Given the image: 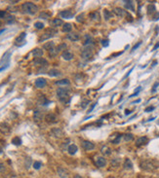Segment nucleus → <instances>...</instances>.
Returning <instances> with one entry per match:
<instances>
[{"instance_id":"f257e3e1","label":"nucleus","mask_w":159,"mask_h":178,"mask_svg":"<svg viewBox=\"0 0 159 178\" xmlns=\"http://www.w3.org/2000/svg\"><path fill=\"white\" fill-rule=\"evenodd\" d=\"M22 10L24 13L28 14V15H34L37 12L38 7L32 2H26L22 5Z\"/></svg>"},{"instance_id":"f03ea898","label":"nucleus","mask_w":159,"mask_h":178,"mask_svg":"<svg viewBox=\"0 0 159 178\" xmlns=\"http://www.w3.org/2000/svg\"><path fill=\"white\" fill-rule=\"evenodd\" d=\"M140 166L142 169L146 170V171H152L157 167L156 165H155V163L153 161H151V160H144V161H142L140 164Z\"/></svg>"},{"instance_id":"7ed1b4c3","label":"nucleus","mask_w":159,"mask_h":178,"mask_svg":"<svg viewBox=\"0 0 159 178\" xmlns=\"http://www.w3.org/2000/svg\"><path fill=\"white\" fill-rule=\"evenodd\" d=\"M68 90L64 89V88H60L57 90V96L59 97V99L62 102H66L68 99Z\"/></svg>"},{"instance_id":"20e7f679","label":"nucleus","mask_w":159,"mask_h":178,"mask_svg":"<svg viewBox=\"0 0 159 178\" xmlns=\"http://www.w3.org/2000/svg\"><path fill=\"white\" fill-rule=\"evenodd\" d=\"M93 55V47L91 46H87V47H84V50L82 51V54H81V57L85 60H88L90 57H92Z\"/></svg>"},{"instance_id":"39448f33","label":"nucleus","mask_w":159,"mask_h":178,"mask_svg":"<svg viewBox=\"0 0 159 178\" xmlns=\"http://www.w3.org/2000/svg\"><path fill=\"white\" fill-rule=\"evenodd\" d=\"M56 33H57V30H55V29H52V28L47 29L44 34H42V36L39 38V42H43V41L47 40V39L51 38L52 36H54Z\"/></svg>"},{"instance_id":"423d86ee","label":"nucleus","mask_w":159,"mask_h":178,"mask_svg":"<svg viewBox=\"0 0 159 178\" xmlns=\"http://www.w3.org/2000/svg\"><path fill=\"white\" fill-rule=\"evenodd\" d=\"M113 12L116 16H118V17H127L129 20H132V17L129 15V14L125 11V10H123L122 8H119V7H117V8H114V10H113Z\"/></svg>"},{"instance_id":"0eeeda50","label":"nucleus","mask_w":159,"mask_h":178,"mask_svg":"<svg viewBox=\"0 0 159 178\" xmlns=\"http://www.w3.org/2000/svg\"><path fill=\"white\" fill-rule=\"evenodd\" d=\"M45 121L47 122V123H49V124H55V123H57L59 120H58V117L56 114H54V113H49V114H47L45 116Z\"/></svg>"},{"instance_id":"6e6552de","label":"nucleus","mask_w":159,"mask_h":178,"mask_svg":"<svg viewBox=\"0 0 159 178\" xmlns=\"http://www.w3.org/2000/svg\"><path fill=\"white\" fill-rule=\"evenodd\" d=\"M94 162H95V165L98 167H103V166L107 165V160L103 157H96Z\"/></svg>"},{"instance_id":"1a4fd4ad","label":"nucleus","mask_w":159,"mask_h":178,"mask_svg":"<svg viewBox=\"0 0 159 178\" xmlns=\"http://www.w3.org/2000/svg\"><path fill=\"white\" fill-rule=\"evenodd\" d=\"M81 144H82V147H83V148H84L85 150H87V151H91V150L95 149V144H94V143H92L91 141L83 140Z\"/></svg>"},{"instance_id":"9d476101","label":"nucleus","mask_w":159,"mask_h":178,"mask_svg":"<svg viewBox=\"0 0 159 178\" xmlns=\"http://www.w3.org/2000/svg\"><path fill=\"white\" fill-rule=\"evenodd\" d=\"M33 63L35 65H39V66H46L48 64V61L43 57H35L33 59Z\"/></svg>"},{"instance_id":"9b49d317","label":"nucleus","mask_w":159,"mask_h":178,"mask_svg":"<svg viewBox=\"0 0 159 178\" xmlns=\"http://www.w3.org/2000/svg\"><path fill=\"white\" fill-rule=\"evenodd\" d=\"M147 142H148V138L146 136H142V137H139L138 139L136 140V146H144V145H146Z\"/></svg>"},{"instance_id":"f8f14e48","label":"nucleus","mask_w":159,"mask_h":178,"mask_svg":"<svg viewBox=\"0 0 159 178\" xmlns=\"http://www.w3.org/2000/svg\"><path fill=\"white\" fill-rule=\"evenodd\" d=\"M52 134L55 136V137H58V138H61L64 136V131L63 129H61L60 127H54L52 129Z\"/></svg>"},{"instance_id":"ddd939ff","label":"nucleus","mask_w":159,"mask_h":178,"mask_svg":"<svg viewBox=\"0 0 159 178\" xmlns=\"http://www.w3.org/2000/svg\"><path fill=\"white\" fill-rule=\"evenodd\" d=\"M58 175L61 178H66L68 176V172L64 167H59L58 168Z\"/></svg>"},{"instance_id":"4468645a","label":"nucleus","mask_w":159,"mask_h":178,"mask_svg":"<svg viewBox=\"0 0 159 178\" xmlns=\"http://www.w3.org/2000/svg\"><path fill=\"white\" fill-rule=\"evenodd\" d=\"M60 16L63 18V19H70L73 17V13L69 11V10H65V11H62L60 13Z\"/></svg>"},{"instance_id":"2eb2a0df","label":"nucleus","mask_w":159,"mask_h":178,"mask_svg":"<svg viewBox=\"0 0 159 178\" xmlns=\"http://www.w3.org/2000/svg\"><path fill=\"white\" fill-rule=\"evenodd\" d=\"M46 80H45L44 78H38V79H36V81H35V86L39 88V89H41V88H44L45 86H46Z\"/></svg>"},{"instance_id":"dca6fc26","label":"nucleus","mask_w":159,"mask_h":178,"mask_svg":"<svg viewBox=\"0 0 159 178\" xmlns=\"http://www.w3.org/2000/svg\"><path fill=\"white\" fill-rule=\"evenodd\" d=\"M67 39L70 40V41L75 42V41H78V40L80 39V36H79V34H78V33L71 32V33H68V34H67Z\"/></svg>"},{"instance_id":"f3484780","label":"nucleus","mask_w":159,"mask_h":178,"mask_svg":"<svg viewBox=\"0 0 159 178\" xmlns=\"http://www.w3.org/2000/svg\"><path fill=\"white\" fill-rule=\"evenodd\" d=\"M0 131L4 134H9V131H10V127L8 126V124H6V123H2V124L0 125Z\"/></svg>"},{"instance_id":"a211bd4d","label":"nucleus","mask_w":159,"mask_h":178,"mask_svg":"<svg viewBox=\"0 0 159 178\" xmlns=\"http://www.w3.org/2000/svg\"><path fill=\"white\" fill-rule=\"evenodd\" d=\"M62 57L65 59V60H70V59H72L73 58V55H72V53H70L69 51H64L63 52V54H62Z\"/></svg>"},{"instance_id":"6ab92c4d","label":"nucleus","mask_w":159,"mask_h":178,"mask_svg":"<svg viewBox=\"0 0 159 178\" xmlns=\"http://www.w3.org/2000/svg\"><path fill=\"white\" fill-rule=\"evenodd\" d=\"M123 166H124L125 169H132V168H133V163L131 162L130 159H125L124 164H123Z\"/></svg>"},{"instance_id":"aec40b11","label":"nucleus","mask_w":159,"mask_h":178,"mask_svg":"<svg viewBox=\"0 0 159 178\" xmlns=\"http://www.w3.org/2000/svg\"><path fill=\"white\" fill-rule=\"evenodd\" d=\"M67 151H68V153H69L70 155H75L77 153V151H78V148H77V146L75 144H71V145L68 146Z\"/></svg>"},{"instance_id":"412c9836","label":"nucleus","mask_w":159,"mask_h":178,"mask_svg":"<svg viewBox=\"0 0 159 178\" xmlns=\"http://www.w3.org/2000/svg\"><path fill=\"white\" fill-rule=\"evenodd\" d=\"M51 25L54 26V27H59V26H63L64 23H63V20L61 19H54L51 21Z\"/></svg>"},{"instance_id":"4be33fe9","label":"nucleus","mask_w":159,"mask_h":178,"mask_svg":"<svg viewBox=\"0 0 159 178\" xmlns=\"http://www.w3.org/2000/svg\"><path fill=\"white\" fill-rule=\"evenodd\" d=\"M33 118H34V120L36 122L40 121V120H42V118H43V115L42 113L38 111V110H36V111H34V114H33Z\"/></svg>"},{"instance_id":"5701e85b","label":"nucleus","mask_w":159,"mask_h":178,"mask_svg":"<svg viewBox=\"0 0 159 178\" xmlns=\"http://www.w3.org/2000/svg\"><path fill=\"white\" fill-rule=\"evenodd\" d=\"M32 55L35 57H40L43 56V51L41 49H39V48H36V49H34L32 51Z\"/></svg>"},{"instance_id":"b1692460","label":"nucleus","mask_w":159,"mask_h":178,"mask_svg":"<svg viewBox=\"0 0 159 178\" xmlns=\"http://www.w3.org/2000/svg\"><path fill=\"white\" fill-rule=\"evenodd\" d=\"M124 6H125L126 9H129L131 11H135L133 1H124Z\"/></svg>"},{"instance_id":"393cba45","label":"nucleus","mask_w":159,"mask_h":178,"mask_svg":"<svg viewBox=\"0 0 159 178\" xmlns=\"http://www.w3.org/2000/svg\"><path fill=\"white\" fill-rule=\"evenodd\" d=\"M90 18L95 21H100V14H99V12L95 11V12L90 14Z\"/></svg>"},{"instance_id":"a878e982","label":"nucleus","mask_w":159,"mask_h":178,"mask_svg":"<svg viewBox=\"0 0 159 178\" xmlns=\"http://www.w3.org/2000/svg\"><path fill=\"white\" fill-rule=\"evenodd\" d=\"M48 74H49V76L58 77V76H60V75H61V71H59L58 69H51V70H49Z\"/></svg>"},{"instance_id":"bb28decb","label":"nucleus","mask_w":159,"mask_h":178,"mask_svg":"<svg viewBox=\"0 0 159 178\" xmlns=\"http://www.w3.org/2000/svg\"><path fill=\"white\" fill-rule=\"evenodd\" d=\"M53 48H55V43H54V42H47V43H45V44L43 45V49L48 50V51L52 50Z\"/></svg>"},{"instance_id":"cd10ccee","label":"nucleus","mask_w":159,"mask_h":178,"mask_svg":"<svg viewBox=\"0 0 159 178\" xmlns=\"http://www.w3.org/2000/svg\"><path fill=\"white\" fill-rule=\"evenodd\" d=\"M101 152L104 155V156H109L110 154H111V150H110V148L108 146H103L102 148V150H101Z\"/></svg>"},{"instance_id":"c85d7f7f","label":"nucleus","mask_w":159,"mask_h":178,"mask_svg":"<svg viewBox=\"0 0 159 178\" xmlns=\"http://www.w3.org/2000/svg\"><path fill=\"white\" fill-rule=\"evenodd\" d=\"M72 29V25L71 24H64L63 26V31L64 32H70Z\"/></svg>"},{"instance_id":"c756f323","label":"nucleus","mask_w":159,"mask_h":178,"mask_svg":"<svg viewBox=\"0 0 159 178\" xmlns=\"http://www.w3.org/2000/svg\"><path fill=\"white\" fill-rule=\"evenodd\" d=\"M12 143H13L14 145H17V146H19L22 144V140L20 138L19 136H16V137H14L13 139H12Z\"/></svg>"},{"instance_id":"7c9ffc66","label":"nucleus","mask_w":159,"mask_h":178,"mask_svg":"<svg viewBox=\"0 0 159 178\" xmlns=\"http://www.w3.org/2000/svg\"><path fill=\"white\" fill-rule=\"evenodd\" d=\"M57 85H62V86H65V85H69V80L67 79H63V80H60V81H57L56 82Z\"/></svg>"},{"instance_id":"2f4dec72","label":"nucleus","mask_w":159,"mask_h":178,"mask_svg":"<svg viewBox=\"0 0 159 178\" xmlns=\"http://www.w3.org/2000/svg\"><path fill=\"white\" fill-rule=\"evenodd\" d=\"M25 37H26V33H25V32H23L19 37H17V38H16V41H15V42H16V44H18V43H20V42H23V41H24V39H25Z\"/></svg>"},{"instance_id":"473e14b6","label":"nucleus","mask_w":159,"mask_h":178,"mask_svg":"<svg viewBox=\"0 0 159 178\" xmlns=\"http://www.w3.org/2000/svg\"><path fill=\"white\" fill-rule=\"evenodd\" d=\"M39 102H40L42 105H47V104H49V103H50V101H49V100H48V99H47V98H46L45 96H43L39 98Z\"/></svg>"},{"instance_id":"72a5a7b5","label":"nucleus","mask_w":159,"mask_h":178,"mask_svg":"<svg viewBox=\"0 0 159 178\" xmlns=\"http://www.w3.org/2000/svg\"><path fill=\"white\" fill-rule=\"evenodd\" d=\"M58 54H59V52H58L57 48H53L52 50L49 51V55H50V57H56Z\"/></svg>"},{"instance_id":"f704fd0d","label":"nucleus","mask_w":159,"mask_h":178,"mask_svg":"<svg viewBox=\"0 0 159 178\" xmlns=\"http://www.w3.org/2000/svg\"><path fill=\"white\" fill-rule=\"evenodd\" d=\"M155 12V7L154 5H148L147 6V14L150 15V14H153Z\"/></svg>"},{"instance_id":"c9c22d12","label":"nucleus","mask_w":159,"mask_h":178,"mask_svg":"<svg viewBox=\"0 0 159 178\" xmlns=\"http://www.w3.org/2000/svg\"><path fill=\"white\" fill-rule=\"evenodd\" d=\"M119 164H120V160L119 159H113L111 161V165H112L113 167L119 166Z\"/></svg>"},{"instance_id":"e433bc0d","label":"nucleus","mask_w":159,"mask_h":178,"mask_svg":"<svg viewBox=\"0 0 159 178\" xmlns=\"http://www.w3.org/2000/svg\"><path fill=\"white\" fill-rule=\"evenodd\" d=\"M134 139V135L131 134H127L124 135V140L125 141H132Z\"/></svg>"},{"instance_id":"4c0bfd02","label":"nucleus","mask_w":159,"mask_h":178,"mask_svg":"<svg viewBox=\"0 0 159 178\" xmlns=\"http://www.w3.org/2000/svg\"><path fill=\"white\" fill-rule=\"evenodd\" d=\"M103 15H104V19H109L112 17V14L110 13V11H108V10H104Z\"/></svg>"},{"instance_id":"58836bf2","label":"nucleus","mask_w":159,"mask_h":178,"mask_svg":"<svg viewBox=\"0 0 159 178\" xmlns=\"http://www.w3.org/2000/svg\"><path fill=\"white\" fill-rule=\"evenodd\" d=\"M34 26H35V28H37V29H42V28L44 27V25H43L42 23H40V21H36V23L34 24Z\"/></svg>"},{"instance_id":"ea45409f","label":"nucleus","mask_w":159,"mask_h":178,"mask_svg":"<svg viewBox=\"0 0 159 178\" xmlns=\"http://www.w3.org/2000/svg\"><path fill=\"white\" fill-rule=\"evenodd\" d=\"M65 49H66V44H61L57 47L58 52H61L63 51V50H65Z\"/></svg>"},{"instance_id":"a19ab883","label":"nucleus","mask_w":159,"mask_h":178,"mask_svg":"<svg viewBox=\"0 0 159 178\" xmlns=\"http://www.w3.org/2000/svg\"><path fill=\"white\" fill-rule=\"evenodd\" d=\"M39 18H40V19L42 18V19H49V14L45 13V12H42V13L39 15Z\"/></svg>"},{"instance_id":"79ce46f5","label":"nucleus","mask_w":159,"mask_h":178,"mask_svg":"<svg viewBox=\"0 0 159 178\" xmlns=\"http://www.w3.org/2000/svg\"><path fill=\"white\" fill-rule=\"evenodd\" d=\"M120 138H121V135L120 134H117L116 138H114V139L112 140V143H113V144H118L119 141H120Z\"/></svg>"},{"instance_id":"37998d69","label":"nucleus","mask_w":159,"mask_h":178,"mask_svg":"<svg viewBox=\"0 0 159 178\" xmlns=\"http://www.w3.org/2000/svg\"><path fill=\"white\" fill-rule=\"evenodd\" d=\"M41 165H42V164H41L40 162H35V163L33 164V167H34L35 169H39Z\"/></svg>"},{"instance_id":"c03bdc74","label":"nucleus","mask_w":159,"mask_h":178,"mask_svg":"<svg viewBox=\"0 0 159 178\" xmlns=\"http://www.w3.org/2000/svg\"><path fill=\"white\" fill-rule=\"evenodd\" d=\"M6 21L8 23V24H11V23H13V21H14V17H12V16H9V17L7 18Z\"/></svg>"},{"instance_id":"a18cd8bd","label":"nucleus","mask_w":159,"mask_h":178,"mask_svg":"<svg viewBox=\"0 0 159 178\" xmlns=\"http://www.w3.org/2000/svg\"><path fill=\"white\" fill-rule=\"evenodd\" d=\"M77 21H79V23H81V21H83L84 20V17H83V15H79V16H77Z\"/></svg>"},{"instance_id":"49530a36","label":"nucleus","mask_w":159,"mask_h":178,"mask_svg":"<svg viewBox=\"0 0 159 178\" xmlns=\"http://www.w3.org/2000/svg\"><path fill=\"white\" fill-rule=\"evenodd\" d=\"M3 171H5V166L2 163H0V173H2Z\"/></svg>"},{"instance_id":"de8ad7c7","label":"nucleus","mask_w":159,"mask_h":178,"mask_svg":"<svg viewBox=\"0 0 159 178\" xmlns=\"http://www.w3.org/2000/svg\"><path fill=\"white\" fill-rule=\"evenodd\" d=\"M6 16V12L5 11H0V19H3Z\"/></svg>"},{"instance_id":"09e8293b","label":"nucleus","mask_w":159,"mask_h":178,"mask_svg":"<svg viewBox=\"0 0 159 178\" xmlns=\"http://www.w3.org/2000/svg\"><path fill=\"white\" fill-rule=\"evenodd\" d=\"M102 46H103V47H108V40H102Z\"/></svg>"},{"instance_id":"8fccbe9b","label":"nucleus","mask_w":159,"mask_h":178,"mask_svg":"<svg viewBox=\"0 0 159 178\" xmlns=\"http://www.w3.org/2000/svg\"><path fill=\"white\" fill-rule=\"evenodd\" d=\"M140 44H142V42H139L138 44H136V45H135V46H134V47H133V49H132V51H135V50H136L137 48H139V47H140Z\"/></svg>"},{"instance_id":"3c124183","label":"nucleus","mask_w":159,"mask_h":178,"mask_svg":"<svg viewBox=\"0 0 159 178\" xmlns=\"http://www.w3.org/2000/svg\"><path fill=\"white\" fill-rule=\"evenodd\" d=\"M153 109H154V107H153V106H150V107H147V108L146 109V112H150V111H152Z\"/></svg>"},{"instance_id":"603ef678","label":"nucleus","mask_w":159,"mask_h":178,"mask_svg":"<svg viewBox=\"0 0 159 178\" xmlns=\"http://www.w3.org/2000/svg\"><path fill=\"white\" fill-rule=\"evenodd\" d=\"M88 100H85V101L84 102H82V107L83 108H85V107H86V106H87V104H88Z\"/></svg>"},{"instance_id":"864d4df0","label":"nucleus","mask_w":159,"mask_h":178,"mask_svg":"<svg viewBox=\"0 0 159 178\" xmlns=\"http://www.w3.org/2000/svg\"><path fill=\"white\" fill-rule=\"evenodd\" d=\"M158 48H159V42H158V43H157V44H156V45H155V46H154V48H153V50H157Z\"/></svg>"},{"instance_id":"5fc2aeb1","label":"nucleus","mask_w":159,"mask_h":178,"mask_svg":"<svg viewBox=\"0 0 159 178\" xmlns=\"http://www.w3.org/2000/svg\"><path fill=\"white\" fill-rule=\"evenodd\" d=\"M29 164H30V159H28V162L26 163V167H29Z\"/></svg>"},{"instance_id":"6e6d98bb","label":"nucleus","mask_w":159,"mask_h":178,"mask_svg":"<svg viewBox=\"0 0 159 178\" xmlns=\"http://www.w3.org/2000/svg\"><path fill=\"white\" fill-rule=\"evenodd\" d=\"M96 106V103L95 104H93V106H92V107H91V108L89 109V112H91V111H92V110H93V108H94V107H95Z\"/></svg>"},{"instance_id":"4d7b16f0","label":"nucleus","mask_w":159,"mask_h":178,"mask_svg":"<svg viewBox=\"0 0 159 178\" xmlns=\"http://www.w3.org/2000/svg\"><path fill=\"white\" fill-rule=\"evenodd\" d=\"M7 66H4V67H1V68H0V72H1V71H3V70L5 69V68H6Z\"/></svg>"},{"instance_id":"13d9d810","label":"nucleus","mask_w":159,"mask_h":178,"mask_svg":"<svg viewBox=\"0 0 159 178\" xmlns=\"http://www.w3.org/2000/svg\"><path fill=\"white\" fill-rule=\"evenodd\" d=\"M125 113H126V115L130 114V111H129V110H126V111H125Z\"/></svg>"},{"instance_id":"bf43d9fd","label":"nucleus","mask_w":159,"mask_h":178,"mask_svg":"<svg viewBox=\"0 0 159 178\" xmlns=\"http://www.w3.org/2000/svg\"><path fill=\"white\" fill-rule=\"evenodd\" d=\"M111 178H114V177H111Z\"/></svg>"},{"instance_id":"052dcab7","label":"nucleus","mask_w":159,"mask_h":178,"mask_svg":"<svg viewBox=\"0 0 159 178\" xmlns=\"http://www.w3.org/2000/svg\"><path fill=\"white\" fill-rule=\"evenodd\" d=\"M0 25H1V23H0Z\"/></svg>"}]
</instances>
